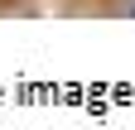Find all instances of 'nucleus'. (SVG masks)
Here are the masks:
<instances>
[{"label": "nucleus", "instance_id": "nucleus-1", "mask_svg": "<svg viewBox=\"0 0 135 130\" xmlns=\"http://www.w3.org/2000/svg\"><path fill=\"white\" fill-rule=\"evenodd\" d=\"M111 14H121V19H135V0H111Z\"/></svg>", "mask_w": 135, "mask_h": 130}]
</instances>
